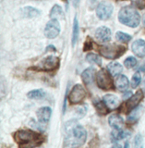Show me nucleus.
I'll return each mask as SVG.
<instances>
[{
  "label": "nucleus",
  "instance_id": "18",
  "mask_svg": "<svg viewBox=\"0 0 145 148\" xmlns=\"http://www.w3.org/2000/svg\"><path fill=\"white\" fill-rule=\"evenodd\" d=\"M107 71H109L112 76L116 77L120 75V73L123 71V67L118 62H111L107 65Z\"/></svg>",
  "mask_w": 145,
  "mask_h": 148
},
{
  "label": "nucleus",
  "instance_id": "15",
  "mask_svg": "<svg viewBox=\"0 0 145 148\" xmlns=\"http://www.w3.org/2000/svg\"><path fill=\"white\" fill-rule=\"evenodd\" d=\"M108 123L114 130H122L124 127V119L118 114H113L108 118Z\"/></svg>",
  "mask_w": 145,
  "mask_h": 148
},
{
  "label": "nucleus",
  "instance_id": "24",
  "mask_svg": "<svg viewBox=\"0 0 145 148\" xmlns=\"http://www.w3.org/2000/svg\"><path fill=\"white\" fill-rule=\"evenodd\" d=\"M86 60L91 64H95L98 66L102 65V58L99 55L94 54V53H89L86 56Z\"/></svg>",
  "mask_w": 145,
  "mask_h": 148
},
{
  "label": "nucleus",
  "instance_id": "21",
  "mask_svg": "<svg viewBox=\"0 0 145 148\" xmlns=\"http://www.w3.org/2000/svg\"><path fill=\"white\" fill-rule=\"evenodd\" d=\"M79 21L77 16H75L74 21H73V29H72V38H71V43L72 46L74 47L76 45L78 39H79Z\"/></svg>",
  "mask_w": 145,
  "mask_h": 148
},
{
  "label": "nucleus",
  "instance_id": "11",
  "mask_svg": "<svg viewBox=\"0 0 145 148\" xmlns=\"http://www.w3.org/2000/svg\"><path fill=\"white\" fill-rule=\"evenodd\" d=\"M111 30L106 26H101L95 31V38L101 43H107L111 40Z\"/></svg>",
  "mask_w": 145,
  "mask_h": 148
},
{
  "label": "nucleus",
  "instance_id": "5",
  "mask_svg": "<svg viewBox=\"0 0 145 148\" xmlns=\"http://www.w3.org/2000/svg\"><path fill=\"white\" fill-rule=\"evenodd\" d=\"M96 83L97 86L102 90L105 91H109L114 89V82L112 79V75L109 73L107 69H100L99 71L96 73Z\"/></svg>",
  "mask_w": 145,
  "mask_h": 148
},
{
  "label": "nucleus",
  "instance_id": "13",
  "mask_svg": "<svg viewBox=\"0 0 145 148\" xmlns=\"http://www.w3.org/2000/svg\"><path fill=\"white\" fill-rule=\"evenodd\" d=\"M132 52L137 56L138 58H144L145 57V41L142 39L135 40L131 45Z\"/></svg>",
  "mask_w": 145,
  "mask_h": 148
},
{
  "label": "nucleus",
  "instance_id": "22",
  "mask_svg": "<svg viewBox=\"0 0 145 148\" xmlns=\"http://www.w3.org/2000/svg\"><path fill=\"white\" fill-rule=\"evenodd\" d=\"M49 16L51 18H55V20H57V18H64L65 14L62 10L61 7L58 6V5H55V6L52 8V9H51Z\"/></svg>",
  "mask_w": 145,
  "mask_h": 148
},
{
  "label": "nucleus",
  "instance_id": "4",
  "mask_svg": "<svg viewBox=\"0 0 145 148\" xmlns=\"http://www.w3.org/2000/svg\"><path fill=\"white\" fill-rule=\"evenodd\" d=\"M99 53L104 58L107 59H116L120 58L127 51V47L125 45H105L99 46Z\"/></svg>",
  "mask_w": 145,
  "mask_h": 148
},
{
  "label": "nucleus",
  "instance_id": "2",
  "mask_svg": "<svg viewBox=\"0 0 145 148\" xmlns=\"http://www.w3.org/2000/svg\"><path fill=\"white\" fill-rule=\"evenodd\" d=\"M66 127V136L65 142L68 146L71 148H78L84 145L87 139V132L85 128L79 124L71 126V122H68Z\"/></svg>",
  "mask_w": 145,
  "mask_h": 148
},
{
  "label": "nucleus",
  "instance_id": "34",
  "mask_svg": "<svg viewBox=\"0 0 145 148\" xmlns=\"http://www.w3.org/2000/svg\"><path fill=\"white\" fill-rule=\"evenodd\" d=\"M142 21H143V24H144V26H145V14L143 15V18H142Z\"/></svg>",
  "mask_w": 145,
  "mask_h": 148
},
{
  "label": "nucleus",
  "instance_id": "32",
  "mask_svg": "<svg viewBox=\"0 0 145 148\" xmlns=\"http://www.w3.org/2000/svg\"><path fill=\"white\" fill-rule=\"evenodd\" d=\"M111 148H121V146H120L119 145H118V143H116V145H114Z\"/></svg>",
  "mask_w": 145,
  "mask_h": 148
},
{
  "label": "nucleus",
  "instance_id": "23",
  "mask_svg": "<svg viewBox=\"0 0 145 148\" xmlns=\"http://www.w3.org/2000/svg\"><path fill=\"white\" fill-rule=\"evenodd\" d=\"M46 95L45 92L43 89H35V90H31L27 94L28 98L30 99H34V100H39V99H43L44 97Z\"/></svg>",
  "mask_w": 145,
  "mask_h": 148
},
{
  "label": "nucleus",
  "instance_id": "29",
  "mask_svg": "<svg viewBox=\"0 0 145 148\" xmlns=\"http://www.w3.org/2000/svg\"><path fill=\"white\" fill-rule=\"evenodd\" d=\"M142 82V75L140 72H136L132 76V79H131V87L132 88H137L140 83Z\"/></svg>",
  "mask_w": 145,
  "mask_h": 148
},
{
  "label": "nucleus",
  "instance_id": "19",
  "mask_svg": "<svg viewBox=\"0 0 145 148\" xmlns=\"http://www.w3.org/2000/svg\"><path fill=\"white\" fill-rule=\"evenodd\" d=\"M93 106L98 112V114H100L102 116H105L109 112V108H107V106L105 104V102L100 99H94L93 100Z\"/></svg>",
  "mask_w": 145,
  "mask_h": 148
},
{
  "label": "nucleus",
  "instance_id": "14",
  "mask_svg": "<svg viewBox=\"0 0 145 148\" xmlns=\"http://www.w3.org/2000/svg\"><path fill=\"white\" fill-rule=\"evenodd\" d=\"M96 77V71L94 68H87L85 71H83L81 73V80L84 84L90 85L93 82L94 79Z\"/></svg>",
  "mask_w": 145,
  "mask_h": 148
},
{
  "label": "nucleus",
  "instance_id": "12",
  "mask_svg": "<svg viewBox=\"0 0 145 148\" xmlns=\"http://www.w3.org/2000/svg\"><path fill=\"white\" fill-rule=\"evenodd\" d=\"M51 115H52V109L49 106H43L36 112L37 119L41 124H47L51 119Z\"/></svg>",
  "mask_w": 145,
  "mask_h": 148
},
{
  "label": "nucleus",
  "instance_id": "7",
  "mask_svg": "<svg viewBox=\"0 0 145 148\" xmlns=\"http://www.w3.org/2000/svg\"><path fill=\"white\" fill-rule=\"evenodd\" d=\"M86 96L87 92L84 87L81 84H76L72 87V89L69 92L68 101L72 105H78L83 102Z\"/></svg>",
  "mask_w": 145,
  "mask_h": 148
},
{
  "label": "nucleus",
  "instance_id": "3",
  "mask_svg": "<svg viewBox=\"0 0 145 148\" xmlns=\"http://www.w3.org/2000/svg\"><path fill=\"white\" fill-rule=\"evenodd\" d=\"M118 21L126 26L136 28L141 22V16L135 8L131 7H124L118 12Z\"/></svg>",
  "mask_w": 145,
  "mask_h": 148
},
{
  "label": "nucleus",
  "instance_id": "30",
  "mask_svg": "<svg viewBox=\"0 0 145 148\" xmlns=\"http://www.w3.org/2000/svg\"><path fill=\"white\" fill-rule=\"evenodd\" d=\"M92 48V41L90 39V37H87V40L84 43V47H83V51H88Z\"/></svg>",
  "mask_w": 145,
  "mask_h": 148
},
{
  "label": "nucleus",
  "instance_id": "16",
  "mask_svg": "<svg viewBox=\"0 0 145 148\" xmlns=\"http://www.w3.org/2000/svg\"><path fill=\"white\" fill-rule=\"evenodd\" d=\"M103 101L105 102V104L109 109H116L120 105L119 98L115 95H105L103 97Z\"/></svg>",
  "mask_w": 145,
  "mask_h": 148
},
{
  "label": "nucleus",
  "instance_id": "17",
  "mask_svg": "<svg viewBox=\"0 0 145 148\" xmlns=\"http://www.w3.org/2000/svg\"><path fill=\"white\" fill-rule=\"evenodd\" d=\"M115 84L119 91H126L129 86V81L127 76L120 74V75H118V78H116Z\"/></svg>",
  "mask_w": 145,
  "mask_h": 148
},
{
  "label": "nucleus",
  "instance_id": "27",
  "mask_svg": "<svg viewBox=\"0 0 145 148\" xmlns=\"http://www.w3.org/2000/svg\"><path fill=\"white\" fill-rule=\"evenodd\" d=\"M133 148H143V138L141 133H138L134 138Z\"/></svg>",
  "mask_w": 145,
  "mask_h": 148
},
{
  "label": "nucleus",
  "instance_id": "9",
  "mask_svg": "<svg viewBox=\"0 0 145 148\" xmlns=\"http://www.w3.org/2000/svg\"><path fill=\"white\" fill-rule=\"evenodd\" d=\"M60 34V24L57 20L52 18L44 27V35L48 39H55Z\"/></svg>",
  "mask_w": 145,
  "mask_h": 148
},
{
  "label": "nucleus",
  "instance_id": "31",
  "mask_svg": "<svg viewBox=\"0 0 145 148\" xmlns=\"http://www.w3.org/2000/svg\"><path fill=\"white\" fill-rule=\"evenodd\" d=\"M134 4L140 8H145V0H132Z\"/></svg>",
  "mask_w": 145,
  "mask_h": 148
},
{
  "label": "nucleus",
  "instance_id": "35",
  "mask_svg": "<svg viewBox=\"0 0 145 148\" xmlns=\"http://www.w3.org/2000/svg\"><path fill=\"white\" fill-rule=\"evenodd\" d=\"M75 1V5H78L79 3V1H81V0H74Z\"/></svg>",
  "mask_w": 145,
  "mask_h": 148
},
{
  "label": "nucleus",
  "instance_id": "1",
  "mask_svg": "<svg viewBox=\"0 0 145 148\" xmlns=\"http://www.w3.org/2000/svg\"><path fill=\"white\" fill-rule=\"evenodd\" d=\"M18 148H37L44 143V136L32 130H18L13 133Z\"/></svg>",
  "mask_w": 145,
  "mask_h": 148
},
{
  "label": "nucleus",
  "instance_id": "33",
  "mask_svg": "<svg viewBox=\"0 0 145 148\" xmlns=\"http://www.w3.org/2000/svg\"><path fill=\"white\" fill-rule=\"evenodd\" d=\"M124 148H129V142H127V143H125Z\"/></svg>",
  "mask_w": 145,
  "mask_h": 148
},
{
  "label": "nucleus",
  "instance_id": "10",
  "mask_svg": "<svg viewBox=\"0 0 145 148\" xmlns=\"http://www.w3.org/2000/svg\"><path fill=\"white\" fill-rule=\"evenodd\" d=\"M143 97H144V94H143L142 90H139L135 92L134 95H132L127 100V102L125 103V111L126 112L129 113V112L133 111L140 105V103L142 101Z\"/></svg>",
  "mask_w": 145,
  "mask_h": 148
},
{
  "label": "nucleus",
  "instance_id": "8",
  "mask_svg": "<svg viewBox=\"0 0 145 148\" xmlns=\"http://www.w3.org/2000/svg\"><path fill=\"white\" fill-rule=\"evenodd\" d=\"M114 11L113 5L109 2L103 1L101 2L96 8V15L102 21H107L112 16Z\"/></svg>",
  "mask_w": 145,
  "mask_h": 148
},
{
  "label": "nucleus",
  "instance_id": "25",
  "mask_svg": "<svg viewBox=\"0 0 145 148\" xmlns=\"http://www.w3.org/2000/svg\"><path fill=\"white\" fill-rule=\"evenodd\" d=\"M125 136H126V132L122 131V130H114L111 133L112 141H114V142L119 141L121 139L125 138Z\"/></svg>",
  "mask_w": 145,
  "mask_h": 148
},
{
  "label": "nucleus",
  "instance_id": "6",
  "mask_svg": "<svg viewBox=\"0 0 145 148\" xmlns=\"http://www.w3.org/2000/svg\"><path fill=\"white\" fill-rule=\"evenodd\" d=\"M59 66H60V58L58 57H55V56L50 55L42 59L32 69H35L37 71H54L55 69H57Z\"/></svg>",
  "mask_w": 145,
  "mask_h": 148
},
{
  "label": "nucleus",
  "instance_id": "28",
  "mask_svg": "<svg viewBox=\"0 0 145 148\" xmlns=\"http://www.w3.org/2000/svg\"><path fill=\"white\" fill-rule=\"evenodd\" d=\"M137 65V59L134 57H129L125 59L124 66L127 69H132Z\"/></svg>",
  "mask_w": 145,
  "mask_h": 148
},
{
  "label": "nucleus",
  "instance_id": "20",
  "mask_svg": "<svg viewBox=\"0 0 145 148\" xmlns=\"http://www.w3.org/2000/svg\"><path fill=\"white\" fill-rule=\"evenodd\" d=\"M21 12H22V15L26 18H35L41 14L39 9H37L34 7H30V6L23 8Z\"/></svg>",
  "mask_w": 145,
  "mask_h": 148
},
{
  "label": "nucleus",
  "instance_id": "26",
  "mask_svg": "<svg viewBox=\"0 0 145 148\" xmlns=\"http://www.w3.org/2000/svg\"><path fill=\"white\" fill-rule=\"evenodd\" d=\"M116 38L118 39V41L121 42V43H129V42L131 40V36L128 34H126V32H118L116 34Z\"/></svg>",
  "mask_w": 145,
  "mask_h": 148
}]
</instances>
